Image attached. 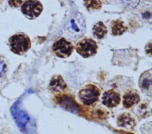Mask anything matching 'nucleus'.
I'll use <instances>...</instances> for the list:
<instances>
[{"label": "nucleus", "mask_w": 152, "mask_h": 134, "mask_svg": "<svg viewBox=\"0 0 152 134\" xmlns=\"http://www.w3.org/2000/svg\"><path fill=\"white\" fill-rule=\"evenodd\" d=\"M118 124L119 126L128 130H132L135 126L134 119L129 114L124 113L119 116L118 118Z\"/></svg>", "instance_id": "12"}, {"label": "nucleus", "mask_w": 152, "mask_h": 134, "mask_svg": "<svg viewBox=\"0 0 152 134\" xmlns=\"http://www.w3.org/2000/svg\"><path fill=\"white\" fill-rule=\"evenodd\" d=\"M22 0H8L9 4L14 7H18L22 4Z\"/></svg>", "instance_id": "18"}, {"label": "nucleus", "mask_w": 152, "mask_h": 134, "mask_svg": "<svg viewBox=\"0 0 152 134\" xmlns=\"http://www.w3.org/2000/svg\"><path fill=\"white\" fill-rule=\"evenodd\" d=\"M9 45L11 51L18 55L26 52L31 46L30 39L24 33H17L9 39Z\"/></svg>", "instance_id": "3"}, {"label": "nucleus", "mask_w": 152, "mask_h": 134, "mask_svg": "<svg viewBox=\"0 0 152 134\" xmlns=\"http://www.w3.org/2000/svg\"><path fill=\"white\" fill-rule=\"evenodd\" d=\"M11 113L20 130L24 133H28L27 125L30 122V117L28 114L20 108V101L15 102L11 108Z\"/></svg>", "instance_id": "2"}, {"label": "nucleus", "mask_w": 152, "mask_h": 134, "mask_svg": "<svg viewBox=\"0 0 152 134\" xmlns=\"http://www.w3.org/2000/svg\"><path fill=\"white\" fill-rule=\"evenodd\" d=\"M58 103L63 109L70 113L78 114L81 111L80 105L71 95H61L58 98Z\"/></svg>", "instance_id": "8"}, {"label": "nucleus", "mask_w": 152, "mask_h": 134, "mask_svg": "<svg viewBox=\"0 0 152 134\" xmlns=\"http://www.w3.org/2000/svg\"><path fill=\"white\" fill-rule=\"evenodd\" d=\"M86 31V23L81 14H73L65 27L66 35L73 40L80 38Z\"/></svg>", "instance_id": "1"}, {"label": "nucleus", "mask_w": 152, "mask_h": 134, "mask_svg": "<svg viewBox=\"0 0 152 134\" xmlns=\"http://www.w3.org/2000/svg\"><path fill=\"white\" fill-rule=\"evenodd\" d=\"M77 52L84 58H88L97 52L96 42L90 38H84L78 41L76 45Z\"/></svg>", "instance_id": "4"}, {"label": "nucleus", "mask_w": 152, "mask_h": 134, "mask_svg": "<svg viewBox=\"0 0 152 134\" xmlns=\"http://www.w3.org/2000/svg\"><path fill=\"white\" fill-rule=\"evenodd\" d=\"M0 1H1V0H0Z\"/></svg>", "instance_id": "19"}, {"label": "nucleus", "mask_w": 152, "mask_h": 134, "mask_svg": "<svg viewBox=\"0 0 152 134\" xmlns=\"http://www.w3.org/2000/svg\"><path fill=\"white\" fill-rule=\"evenodd\" d=\"M93 32L94 36L97 38L102 39L106 35L107 30L106 26L102 21H98L94 25Z\"/></svg>", "instance_id": "15"}, {"label": "nucleus", "mask_w": 152, "mask_h": 134, "mask_svg": "<svg viewBox=\"0 0 152 134\" xmlns=\"http://www.w3.org/2000/svg\"><path fill=\"white\" fill-rule=\"evenodd\" d=\"M49 88L53 92H62L66 88V84L60 75H56L52 77Z\"/></svg>", "instance_id": "10"}, {"label": "nucleus", "mask_w": 152, "mask_h": 134, "mask_svg": "<svg viewBox=\"0 0 152 134\" xmlns=\"http://www.w3.org/2000/svg\"><path fill=\"white\" fill-rule=\"evenodd\" d=\"M84 5L88 10H99L102 7L100 0H84Z\"/></svg>", "instance_id": "16"}, {"label": "nucleus", "mask_w": 152, "mask_h": 134, "mask_svg": "<svg viewBox=\"0 0 152 134\" xmlns=\"http://www.w3.org/2000/svg\"><path fill=\"white\" fill-rule=\"evenodd\" d=\"M111 28L112 33L114 36L121 35L127 30V27L120 20H113L111 23Z\"/></svg>", "instance_id": "14"}, {"label": "nucleus", "mask_w": 152, "mask_h": 134, "mask_svg": "<svg viewBox=\"0 0 152 134\" xmlns=\"http://www.w3.org/2000/svg\"><path fill=\"white\" fill-rule=\"evenodd\" d=\"M53 54L60 58H67L72 52L74 46L65 38H60L54 42L52 47Z\"/></svg>", "instance_id": "6"}, {"label": "nucleus", "mask_w": 152, "mask_h": 134, "mask_svg": "<svg viewBox=\"0 0 152 134\" xmlns=\"http://www.w3.org/2000/svg\"><path fill=\"white\" fill-rule=\"evenodd\" d=\"M21 9L25 15L34 18L40 15L43 10V7L38 0H25Z\"/></svg>", "instance_id": "7"}, {"label": "nucleus", "mask_w": 152, "mask_h": 134, "mask_svg": "<svg viewBox=\"0 0 152 134\" xmlns=\"http://www.w3.org/2000/svg\"><path fill=\"white\" fill-rule=\"evenodd\" d=\"M140 96L135 91H129L123 96V104L125 108H130L140 101Z\"/></svg>", "instance_id": "11"}, {"label": "nucleus", "mask_w": 152, "mask_h": 134, "mask_svg": "<svg viewBox=\"0 0 152 134\" xmlns=\"http://www.w3.org/2000/svg\"><path fill=\"white\" fill-rule=\"evenodd\" d=\"M100 94L99 89L96 86L88 85L80 90L78 95L84 104L90 105L98 101Z\"/></svg>", "instance_id": "5"}, {"label": "nucleus", "mask_w": 152, "mask_h": 134, "mask_svg": "<svg viewBox=\"0 0 152 134\" xmlns=\"http://www.w3.org/2000/svg\"><path fill=\"white\" fill-rule=\"evenodd\" d=\"M7 70V66L5 61L0 57V77H2L6 73Z\"/></svg>", "instance_id": "17"}, {"label": "nucleus", "mask_w": 152, "mask_h": 134, "mask_svg": "<svg viewBox=\"0 0 152 134\" xmlns=\"http://www.w3.org/2000/svg\"><path fill=\"white\" fill-rule=\"evenodd\" d=\"M151 70H149L141 74L139 80L140 88L143 91H147L151 86Z\"/></svg>", "instance_id": "13"}, {"label": "nucleus", "mask_w": 152, "mask_h": 134, "mask_svg": "<svg viewBox=\"0 0 152 134\" xmlns=\"http://www.w3.org/2000/svg\"><path fill=\"white\" fill-rule=\"evenodd\" d=\"M103 104L109 108H113L118 105L121 101L120 95L111 89L104 92L102 96Z\"/></svg>", "instance_id": "9"}]
</instances>
